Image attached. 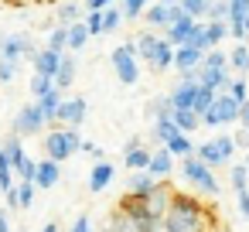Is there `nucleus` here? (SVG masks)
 <instances>
[{"mask_svg": "<svg viewBox=\"0 0 249 232\" xmlns=\"http://www.w3.org/2000/svg\"><path fill=\"white\" fill-rule=\"evenodd\" d=\"M167 232H215V215L188 191H171V205L164 215Z\"/></svg>", "mask_w": 249, "mask_h": 232, "instance_id": "f257e3e1", "label": "nucleus"}, {"mask_svg": "<svg viewBox=\"0 0 249 232\" xmlns=\"http://www.w3.org/2000/svg\"><path fill=\"white\" fill-rule=\"evenodd\" d=\"M133 52L150 72H167L174 65V45L167 38H157L154 31H140L133 38Z\"/></svg>", "mask_w": 249, "mask_h": 232, "instance_id": "f03ea898", "label": "nucleus"}, {"mask_svg": "<svg viewBox=\"0 0 249 232\" xmlns=\"http://www.w3.org/2000/svg\"><path fill=\"white\" fill-rule=\"evenodd\" d=\"M181 174H184V181H188L198 195H205V198H218L222 184H218V178L212 174V167H208V164H201V161L195 157V150L181 157Z\"/></svg>", "mask_w": 249, "mask_h": 232, "instance_id": "7ed1b4c3", "label": "nucleus"}, {"mask_svg": "<svg viewBox=\"0 0 249 232\" xmlns=\"http://www.w3.org/2000/svg\"><path fill=\"white\" fill-rule=\"evenodd\" d=\"M82 150V133H79V126H58V130H52V133H45V154L52 157V161H69V157H75Z\"/></svg>", "mask_w": 249, "mask_h": 232, "instance_id": "20e7f679", "label": "nucleus"}, {"mask_svg": "<svg viewBox=\"0 0 249 232\" xmlns=\"http://www.w3.org/2000/svg\"><path fill=\"white\" fill-rule=\"evenodd\" d=\"M109 62H113V72H116V79H120L123 86H137V79H140V58H137V52H133V41L116 45V48L109 52Z\"/></svg>", "mask_w": 249, "mask_h": 232, "instance_id": "39448f33", "label": "nucleus"}, {"mask_svg": "<svg viewBox=\"0 0 249 232\" xmlns=\"http://www.w3.org/2000/svg\"><path fill=\"white\" fill-rule=\"evenodd\" d=\"M239 120V99H232V92H215L212 106L201 113V126H229Z\"/></svg>", "mask_w": 249, "mask_h": 232, "instance_id": "423d86ee", "label": "nucleus"}, {"mask_svg": "<svg viewBox=\"0 0 249 232\" xmlns=\"http://www.w3.org/2000/svg\"><path fill=\"white\" fill-rule=\"evenodd\" d=\"M38 52L35 38L28 31H4L0 35V58H14V62H31Z\"/></svg>", "mask_w": 249, "mask_h": 232, "instance_id": "0eeeda50", "label": "nucleus"}, {"mask_svg": "<svg viewBox=\"0 0 249 232\" xmlns=\"http://www.w3.org/2000/svg\"><path fill=\"white\" fill-rule=\"evenodd\" d=\"M45 126H48V120H45V113L38 109V103H35V99H31V103H24V106L14 113V123H11V130H14L18 137H38Z\"/></svg>", "mask_w": 249, "mask_h": 232, "instance_id": "6e6552de", "label": "nucleus"}, {"mask_svg": "<svg viewBox=\"0 0 249 232\" xmlns=\"http://www.w3.org/2000/svg\"><path fill=\"white\" fill-rule=\"evenodd\" d=\"M86 116H89L86 96H65L62 106H58V113H55V123H62V126H82Z\"/></svg>", "mask_w": 249, "mask_h": 232, "instance_id": "1a4fd4ad", "label": "nucleus"}, {"mask_svg": "<svg viewBox=\"0 0 249 232\" xmlns=\"http://www.w3.org/2000/svg\"><path fill=\"white\" fill-rule=\"evenodd\" d=\"M181 14H188L181 4H147L143 21H147V28H167V24L178 21Z\"/></svg>", "mask_w": 249, "mask_h": 232, "instance_id": "9d476101", "label": "nucleus"}, {"mask_svg": "<svg viewBox=\"0 0 249 232\" xmlns=\"http://www.w3.org/2000/svg\"><path fill=\"white\" fill-rule=\"evenodd\" d=\"M123 164L130 171H147L150 164V147H143V137H130L123 147Z\"/></svg>", "mask_w": 249, "mask_h": 232, "instance_id": "9b49d317", "label": "nucleus"}, {"mask_svg": "<svg viewBox=\"0 0 249 232\" xmlns=\"http://www.w3.org/2000/svg\"><path fill=\"white\" fill-rule=\"evenodd\" d=\"M58 181H62V164H58V161L45 157V161H38V164H35V188L52 191Z\"/></svg>", "mask_w": 249, "mask_h": 232, "instance_id": "f8f14e48", "label": "nucleus"}, {"mask_svg": "<svg viewBox=\"0 0 249 232\" xmlns=\"http://www.w3.org/2000/svg\"><path fill=\"white\" fill-rule=\"evenodd\" d=\"M62 55H65V52L38 48V52H35V58H31V65H35V72H38V75H48V79L55 82V72H58V65H62Z\"/></svg>", "mask_w": 249, "mask_h": 232, "instance_id": "ddd939ff", "label": "nucleus"}, {"mask_svg": "<svg viewBox=\"0 0 249 232\" xmlns=\"http://www.w3.org/2000/svg\"><path fill=\"white\" fill-rule=\"evenodd\" d=\"M164 181H167V178H164ZM157 184H160V178H154L150 171H133L130 181H126V195H133V198H147Z\"/></svg>", "mask_w": 249, "mask_h": 232, "instance_id": "4468645a", "label": "nucleus"}, {"mask_svg": "<svg viewBox=\"0 0 249 232\" xmlns=\"http://www.w3.org/2000/svg\"><path fill=\"white\" fill-rule=\"evenodd\" d=\"M143 201H147L150 218H164V215H167V205H171V184H167V181H160V184H157Z\"/></svg>", "mask_w": 249, "mask_h": 232, "instance_id": "2eb2a0df", "label": "nucleus"}, {"mask_svg": "<svg viewBox=\"0 0 249 232\" xmlns=\"http://www.w3.org/2000/svg\"><path fill=\"white\" fill-rule=\"evenodd\" d=\"M113 174H116V167H113L109 161H96V164H92V171H89V191H92V195L106 191V188H109V181H113Z\"/></svg>", "mask_w": 249, "mask_h": 232, "instance_id": "dca6fc26", "label": "nucleus"}, {"mask_svg": "<svg viewBox=\"0 0 249 232\" xmlns=\"http://www.w3.org/2000/svg\"><path fill=\"white\" fill-rule=\"evenodd\" d=\"M147 171L154 174V178H171V171H174V154L167 150V147H160V150H150V164H147Z\"/></svg>", "mask_w": 249, "mask_h": 232, "instance_id": "f3484780", "label": "nucleus"}, {"mask_svg": "<svg viewBox=\"0 0 249 232\" xmlns=\"http://www.w3.org/2000/svg\"><path fill=\"white\" fill-rule=\"evenodd\" d=\"M103 232H140V229H137V222H133L120 205H113V212H109L106 222H103Z\"/></svg>", "mask_w": 249, "mask_h": 232, "instance_id": "a211bd4d", "label": "nucleus"}, {"mask_svg": "<svg viewBox=\"0 0 249 232\" xmlns=\"http://www.w3.org/2000/svg\"><path fill=\"white\" fill-rule=\"evenodd\" d=\"M191 28H195V18H191V14H181V18H178V21H171L164 31H167V41L178 48V45H184V41H188Z\"/></svg>", "mask_w": 249, "mask_h": 232, "instance_id": "6ab92c4d", "label": "nucleus"}, {"mask_svg": "<svg viewBox=\"0 0 249 232\" xmlns=\"http://www.w3.org/2000/svg\"><path fill=\"white\" fill-rule=\"evenodd\" d=\"M201 58H205V52H198V48H191V45H178V48H174V69H178V72L198 69Z\"/></svg>", "mask_w": 249, "mask_h": 232, "instance_id": "aec40b11", "label": "nucleus"}, {"mask_svg": "<svg viewBox=\"0 0 249 232\" xmlns=\"http://www.w3.org/2000/svg\"><path fill=\"white\" fill-rule=\"evenodd\" d=\"M62 99H65V92L52 86V89H48L45 96H38L35 103H38V109L45 113V120H48V123H55V113H58V106H62Z\"/></svg>", "mask_w": 249, "mask_h": 232, "instance_id": "412c9836", "label": "nucleus"}, {"mask_svg": "<svg viewBox=\"0 0 249 232\" xmlns=\"http://www.w3.org/2000/svg\"><path fill=\"white\" fill-rule=\"evenodd\" d=\"M75 72H79V62L72 58V55H62V65H58V72H55V89H69L72 82H75Z\"/></svg>", "mask_w": 249, "mask_h": 232, "instance_id": "4be33fe9", "label": "nucleus"}, {"mask_svg": "<svg viewBox=\"0 0 249 232\" xmlns=\"http://www.w3.org/2000/svg\"><path fill=\"white\" fill-rule=\"evenodd\" d=\"M195 89H198V82H178L167 96H171V103H174V109H191V103H195Z\"/></svg>", "mask_w": 249, "mask_h": 232, "instance_id": "5701e85b", "label": "nucleus"}, {"mask_svg": "<svg viewBox=\"0 0 249 232\" xmlns=\"http://www.w3.org/2000/svg\"><path fill=\"white\" fill-rule=\"evenodd\" d=\"M75 21H82V0H65V4H58V11H55V24L69 28V24H75Z\"/></svg>", "mask_w": 249, "mask_h": 232, "instance_id": "b1692460", "label": "nucleus"}, {"mask_svg": "<svg viewBox=\"0 0 249 232\" xmlns=\"http://www.w3.org/2000/svg\"><path fill=\"white\" fill-rule=\"evenodd\" d=\"M195 157H198L201 164H208V167H222V164H225V157L218 154L215 140H205V143H198V147H195Z\"/></svg>", "mask_w": 249, "mask_h": 232, "instance_id": "393cba45", "label": "nucleus"}, {"mask_svg": "<svg viewBox=\"0 0 249 232\" xmlns=\"http://www.w3.org/2000/svg\"><path fill=\"white\" fill-rule=\"evenodd\" d=\"M147 116H150V120H167V116H174L171 96H154V99L147 103Z\"/></svg>", "mask_w": 249, "mask_h": 232, "instance_id": "a878e982", "label": "nucleus"}, {"mask_svg": "<svg viewBox=\"0 0 249 232\" xmlns=\"http://www.w3.org/2000/svg\"><path fill=\"white\" fill-rule=\"evenodd\" d=\"M171 120H174V126H178L181 133H191V130H198V126H201V116H198L195 109H174V116H171Z\"/></svg>", "mask_w": 249, "mask_h": 232, "instance_id": "bb28decb", "label": "nucleus"}, {"mask_svg": "<svg viewBox=\"0 0 249 232\" xmlns=\"http://www.w3.org/2000/svg\"><path fill=\"white\" fill-rule=\"evenodd\" d=\"M14 184H18V174H14V167H11L7 150L0 147V195H4V191H11Z\"/></svg>", "mask_w": 249, "mask_h": 232, "instance_id": "cd10ccee", "label": "nucleus"}, {"mask_svg": "<svg viewBox=\"0 0 249 232\" xmlns=\"http://www.w3.org/2000/svg\"><path fill=\"white\" fill-rule=\"evenodd\" d=\"M89 45V31H86V24L82 21H75V24H69V52H82Z\"/></svg>", "mask_w": 249, "mask_h": 232, "instance_id": "c85d7f7f", "label": "nucleus"}, {"mask_svg": "<svg viewBox=\"0 0 249 232\" xmlns=\"http://www.w3.org/2000/svg\"><path fill=\"white\" fill-rule=\"evenodd\" d=\"M174 133H181V130L174 126V120H171V116H167V120H154V126H150V137H154V140H160V143H167Z\"/></svg>", "mask_w": 249, "mask_h": 232, "instance_id": "c756f323", "label": "nucleus"}, {"mask_svg": "<svg viewBox=\"0 0 249 232\" xmlns=\"http://www.w3.org/2000/svg\"><path fill=\"white\" fill-rule=\"evenodd\" d=\"M147 4H150V0H120V14H123V21H137V18H143Z\"/></svg>", "mask_w": 249, "mask_h": 232, "instance_id": "7c9ffc66", "label": "nucleus"}, {"mask_svg": "<svg viewBox=\"0 0 249 232\" xmlns=\"http://www.w3.org/2000/svg\"><path fill=\"white\" fill-rule=\"evenodd\" d=\"M229 181H232V191L239 195V191H249V171H246V164H232L229 167Z\"/></svg>", "mask_w": 249, "mask_h": 232, "instance_id": "2f4dec72", "label": "nucleus"}, {"mask_svg": "<svg viewBox=\"0 0 249 232\" xmlns=\"http://www.w3.org/2000/svg\"><path fill=\"white\" fill-rule=\"evenodd\" d=\"M184 45H191V48H198V52H208V31H205V21H195V28H191V35H188Z\"/></svg>", "mask_w": 249, "mask_h": 232, "instance_id": "473e14b6", "label": "nucleus"}, {"mask_svg": "<svg viewBox=\"0 0 249 232\" xmlns=\"http://www.w3.org/2000/svg\"><path fill=\"white\" fill-rule=\"evenodd\" d=\"M212 99H215V89H208V86H201V82H198V89H195V103H191V109H195V113L201 116V113H205V109L212 106Z\"/></svg>", "mask_w": 249, "mask_h": 232, "instance_id": "72a5a7b5", "label": "nucleus"}, {"mask_svg": "<svg viewBox=\"0 0 249 232\" xmlns=\"http://www.w3.org/2000/svg\"><path fill=\"white\" fill-rule=\"evenodd\" d=\"M164 147H167L174 157H184V154H191V150H195V143L188 140V133H174V137H171Z\"/></svg>", "mask_w": 249, "mask_h": 232, "instance_id": "f704fd0d", "label": "nucleus"}, {"mask_svg": "<svg viewBox=\"0 0 249 232\" xmlns=\"http://www.w3.org/2000/svg\"><path fill=\"white\" fill-rule=\"evenodd\" d=\"M14 188H18V208H21V212L31 208V205H35V191H38L35 181H18Z\"/></svg>", "mask_w": 249, "mask_h": 232, "instance_id": "c9c22d12", "label": "nucleus"}, {"mask_svg": "<svg viewBox=\"0 0 249 232\" xmlns=\"http://www.w3.org/2000/svg\"><path fill=\"white\" fill-rule=\"evenodd\" d=\"M229 65H232L235 72H249V45H235V48L229 52Z\"/></svg>", "mask_w": 249, "mask_h": 232, "instance_id": "e433bc0d", "label": "nucleus"}, {"mask_svg": "<svg viewBox=\"0 0 249 232\" xmlns=\"http://www.w3.org/2000/svg\"><path fill=\"white\" fill-rule=\"evenodd\" d=\"M205 31H208V48H215L218 41H225L229 24H225V21H205Z\"/></svg>", "mask_w": 249, "mask_h": 232, "instance_id": "4c0bfd02", "label": "nucleus"}, {"mask_svg": "<svg viewBox=\"0 0 249 232\" xmlns=\"http://www.w3.org/2000/svg\"><path fill=\"white\" fill-rule=\"evenodd\" d=\"M249 14V0H229V14L225 24H242V18Z\"/></svg>", "mask_w": 249, "mask_h": 232, "instance_id": "58836bf2", "label": "nucleus"}, {"mask_svg": "<svg viewBox=\"0 0 249 232\" xmlns=\"http://www.w3.org/2000/svg\"><path fill=\"white\" fill-rule=\"evenodd\" d=\"M82 24H86L89 38H99L103 35V11H86L82 14Z\"/></svg>", "mask_w": 249, "mask_h": 232, "instance_id": "ea45409f", "label": "nucleus"}, {"mask_svg": "<svg viewBox=\"0 0 249 232\" xmlns=\"http://www.w3.org/2000/svg\"><path fill=\"white\" fill-rule=\"evenodd\" d=\"M178 4L198 21V18H208V7H212V0H178Z\"/></svg>", "mask_w": 249, "mask_h": 232, "instance_id": "a19ab883", "label": "nucleus"}, {"mask_svg": "<svg viewBox=\"0 0 249 232\" xmlns=\"http://www.w3.org/2000/svg\"><path fill=\"white\" fill-rule=\"evenodd\" d=\"M18 69H21V62H14V58H0V86H11V82L18 79Z\"/></svg>", "mask_w": 249, "mask_h": 232, "instance_id": "79ce46f5", "label": "nucleus"}, {"mask_svg": "<svg viewBox=\"0 0 249 232\" xmlns=\"http://www.w3.org/2000/svg\"><path fill=\"white\" fill-rule=\"evenodd\" d=\"M120 21H123L120 7H113V4H109V7L103 11V35H113V31L120 28Z\"/></svg>", "mask_w": 249, "mask_h": 232, "instance_id": "37998d69", "label": "nucleus"}, {"mask_svg": "<svg viewBox=\"0 0 249 232\" xmlns=\"http://www.w3.org/2000/svg\"><path fill=\"white\" fill-rule=\"evenodd\" d=\"M65 45H69V28H62V24H55V28H52V35H48V45H45V48H55V52H65Z\"/></svg>", "mask_w": 249, "mask_h": 232, "instance_id": "c03bdc74", "label": "nucleus"}, {"mask_svg": "<svg viewBox=\"0 0 249 232\" xmlns=\"http://www.w3.org/2000/svg\"><path fill=\"white\" fill-rule=\"evenodd\" d=\"M201 65H208V69H225V65H229V55L218 52V48H208L205 58H201Z\"/></svg>", "mask_w": 249, "mask_h": 232, "instance_id": "a18cd8bd", "label": "nucleus"}, {"mask_svg": "<svg viewBox=\"0 0 249 232\" xmlns=\"http://www.w3.org/2000/svg\"><path fill=\"white\" fill-rule=\"evenodd\" d=\"M52 86H55V82H52L48 75H38V72L31 75V96H35V99H38V96H45V92H48Z\"/></svg>", "mask_w": 249, "mask_h": 232, "instance_id": "49530a36", "label": "nucleus"}, {"mask_svg": "<svg viewBox=\"0 0 249 232\" xmlns=\"http://www.w3.org/2000/svg\"><path fill=\"white\" fill-rule=\"evenodd\" d=\"M215 147H218V154L225 157V164L232 161V154H235V140L229 137V133H222V137H215Z\"/></svg>", "mask_w": 249, "mask_h": 232, "instance_id": "de8ad7c7", "label": "nucleus"}, {"mask_svg": "<svg viewBox=\"0 0 249 232\" xmlns=\"http://www.w3.org/2000/svg\"><path fill=\"white\" fill-rule=\"evenodd\" d=\"M229 92H232V99H239V103H246V99H249V82H246V79H232V86H229Z\"/></svg>", "mask_w": 249, "mask_h": 232, "instance_id": "09e8293b", "label": "nucleus"}, {"mask_svg": "<svg viewBox=\"0 0 249 232\" xmlns=\"http://www.w3.org/2000/svg\"><path fill=\"white\" fill-rule=\"evenodd\" d=\"M225 14H229V0H212L208 21H225Z\"/></svg>", "mask_w": 249, "mask_h": 232, "instance_id": "8fccbe9b", "label": "nucleus"}, {"mask_svg": "<svg viewBox=\"0 0 249 232\" xmlns=\"http://www.w3.org/2000/svg\"><path fill=\"white\" fill-rule=\"evenodd\" d=\"M82 154H89L92 161H106V150L99 143H92V140H82Z\"/></svg>", "mask_w": 249, "mask_h": 232, "instance_id": "3c124183", "label": "nucleus"}, {"mask_svg": "<svg viewBox=\"0 0 249 232\" xmlns=\"http://www.w3.org/2000/svg\"><path fill=\"white\" fill-rule=\"evenodd\" d=\"M69 232H96V229H92V218H89V215H79Z\"/></svg>", "mask_w": 249, "mask_h": 232, "instance_id": "603ef678", "label": "nucleus"}, {"mask_svg": "<svg viewBox=\"0 0 249 232\" xmlns=\"http://www.w3.org/2000/svg\"><path fill=\"white\" fill-rule=\"evenodd\" d=\"M109 4H116V0H82V11H106Z\"/></svg>", "mask_w": 249, "mask_h": 232, "instance_id": "864d4df0", "label": "nucleus"}, {"mask_svg": "<svg viewBox=\"0 0 249 232\" xmlns=\"http://www.w3.org/2000/svg\"><path fill=\"white\" fill-rule=\"evenodd\" d=\"M232 140H235V147L249 150V130H246V126H242V130H235V133H232Z\"/></svg>", "mask_w": 249, "mask_h": 232, "instance_id": "5fc2aeb1", "label": "nucleus"}, {"mask_svg": "<svg viewBox=\"0 0 249 232\" xmlns=\"http://www.w3.org/2000/svg\"><path fill=\"white\" fill-rule=\"evenodd\" d=\"M239 123L249 130V99H246V103H239Z\"/></svg>", "mask_w": 249, "mask_h": 232, "instance_id": "6e6d98bb", "label": "nucleus"}, {"mask_svg": "<svg viewBox=\"0 0 249 232\" xmlns=\"http://www.w3.org/2000/svg\"><path fill=\"white\" fill-rule=\"evenodd\" d=\"M0 232H11V218H7V208H0Z\"/></svg>", "mask_w": 249, "mask_h": 232, "instance_id": "4d7b16f0", "label": "nucleus"}, {"mask_svg": "<svg viewBox=\"0 0 249 232\" xmlns=\"http://www.w3.org/2000/svg\"><path fill=\"white\" fill-rule=\"evenodd\" d=\"M41 232H62V225H58V222H45Z\"/></svg>", "mask_w": 249, "mask_h": 232, "instance_id": "13d9d810", "label": "nucleus"}, {"mask_svg": "<svg viewBox=\"0 0 249 232\" xmlns=\"http://www.w3.org/2000/svg\"><path fill=\"white\" fill-rule=\"evenodd\" d=\"M147 232H167V225H164V218H160V222H154V225H150Z\"/></svg>", "mask_w": 249, "mask_h": 232, "instance_id": "bf43d9fd", "label": "nucleus"}, {"mask_svg": "<svg viewBox=\"0 0 249 232\" xmlns=\"http://www.w3.org/2000/svg\"><path fill=\"white\" fill-rule=\"evenodd\" d=\"M242 28H246V38H249V14L242 18Z\"/></svg>", "mask_w": 249, "mask_h": 232, "instance_id": "052dcab7", "label": "nucleus"}, {"mask_svg": "<svg viewBox=\"0 0 249 232\" xmlns=\"http://www.w3.org/2000/svg\"><path fill=\"white\" fill-rule=\"evenodd\" d=\"M242 164H246V171H249V150H246V161H242Z\"/></svg>", "mask_w": 249, "mask_h": 232, "instance_id": "680f3d73", "label": "nucleus"}, {"mask_svg": "<svg viewBox=\"0 0 249 232\" xmlns=\"http://www.w3.org/2000/svg\"><path fill=\"white\" fill-rule=\"evenodd\" d=\"M157 4H178V0H157Z\"/></svg>", "mask_w": 249, "mask_h": 232, "instance_id": "e2e57ef3", "label": "nucleus"}, {"mask_svg": "<svg viewBox=\"0 0 249 232\" xmlns=\"http://www.w3.org/2000/svg\"><path fill=\"white\" fill-rule=\"evenodd\" d=\"M18 232H28V229H18Z\"/></svg>", "mask_w": 249, "mask_h": 232, "instance_id": "0e129e2a", "label": "nucleus"}]
</instances>
